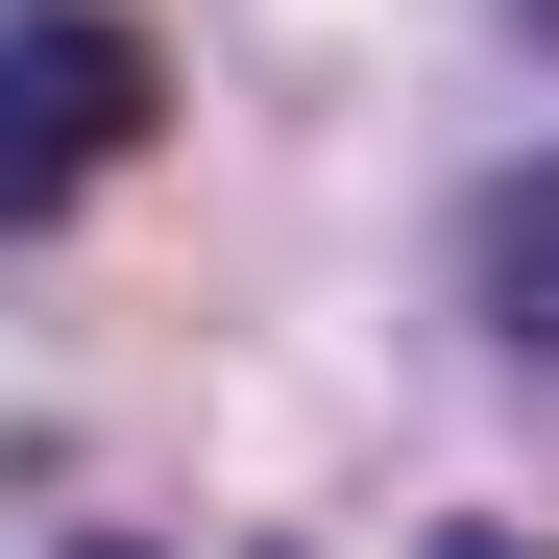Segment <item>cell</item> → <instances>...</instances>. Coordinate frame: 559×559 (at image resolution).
Here are the masks:
<instances>
[{
  "label": "cell",
  "instance_id": "6da1fadb",
  "mask_svg": "<svg viewBox=\"0 0 559 559\" xmlns=\"http://www.w3.org/2000/svg\"><path fill=\"white\" fill-rule=\"evenodd\" d=\"M146 122H170V49L122 25V0H49V25H0V243H25V219H73Z\"/></svg>",
  "mask_w": 559,
  "mask_h": 559
},
{
  "label": "cell",
  "instance_id": "7a4b0ae2",
  "mask_svg": "<svg viewBox=\"0 0 559 559\" xmlns=\"http://www.w3.org/2000/svg\"><path fill=\"white\" fill-rule=\"evenodd\" d=\"M487 341H511V365H559V146L487 195Z\"/></svg>",
  "mask_w": 559,
  "mask_h": 559
},
{
  "label": "cell",
  "instance_id": "3957f363",
  "mask_svg": "<svg viewBox=\"0 0 559 559\" xmlns=\"http://www.w3.org/2000/svg\"><path fill=\"white\" fill-rule=\"evenodd\" d=\"M438 559H559V535H487V511H462V535H438Z\"/></svg>",
  "mask_w": 559,
  "mask_h": 559
},
{
  "label": "cell",
  "instance_id": "277c9868",
  "mask_svg": "<svg viewBox=\"0 0 559 559\" xmlns=\"http://www.w3.org/2000/svg\"><path fill=\"white\" fill-rule=\"evenodd\" d=\"M98 559H146V535H98Z\"/></svg>",
  "mask_w": 559,
  "mask_h": 559
},
{
  "label": "cell",
  "instance_id": "5b68a950",
  "mask_svg": "<svg viewBox=\"0 0 559 559\" xmlns=\"http://www.w3.org/2000/svg\"><path fill=\"white\" fill-rule=\"evenodd\" d=\"M535 25H559V0H535Z\"/></svg>",
  "mask_w": 559,
  "mask_h": 559
}]
</instances>
